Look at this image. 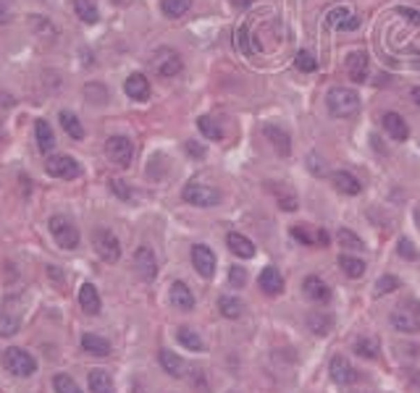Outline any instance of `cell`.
<instances>
[{"mask_svg":"<svg viewBox=\"0 0 420 393\" xmlns=\"http://www.w3.org/2000/svg\"><path fill=\"white\" fill-rule=\"evenodd\" d=\"M292 236L297 238V241H302V244H312V241H315V238L308 234V228H305V226H294V228H292Z\"/></svg>","mask_w":420,"mask_h":393,"instance_id":"cell-48","label":"cell"},{"mask_svg":"<svg viewBox=\"0 0 420 393\" xmlns=\"http://www.w3.org/2000/svg\"><path fill=\"white\" fill-rule=\"evenodd\" d=\"M176 338H179V344L184 346V349H190V351H203L205 344H203V338L194 333L192 328H179V333H176Z\"/></svg>","mask_w":420,"mask_h":393,"instance_id":"cell-32","label":"cell"},{"mask_svg":"<svg viewBox=\"0 0 420 393\" xmlns=\"http://www.w3.org/2000/svg\"><path fill=\"white\" fill-rule=\"evenodd\" d=\"M187 152L192 157H205V147L203 144H197V142H187Z\"/></svg>","mask_w":420,"mask_h":393,"instance_id":"cell-51","label":"cell"},{"mask_svg":"<svg viewBox=\"0 0 420 393\" xmlns=\"http://www.w3.org/2000/svg\"><path fill=\"white\" fill-rule=\"evenodd\" d=\"M347 19H349V11L339 6V8H334V11H328V16H326V24H328V26H342Z\"/></svg>","mask_w":420,"mask_h":393,"instance_id":"cell-43","label":"cell"},{"mask_svg":"<svg viewBox=\"0 0 420 393\" xmlns=\"http://www.w3.org/2000/svg\"><path fill=\"white\" fill-rule=\"evenodd\" d=\"M228 281H231V283H234V286H244V283H247V270H244V268H237V265H234V268H231V270H228Z\"/></svg>","mask_w":420,"mask_h":393,"instance_id":"cell-45","label":"cell"},{"mask_svg":"<svg viewBox=\"0 0 420 393\" xmlns=\"http://www.w3.org/2000/svg\"><path fill=\"white\" fill-rule=\"evenodd\" d=\"M84 97L90 100V103H95V105H100V103H106L108 100V89L103 87V84H87V89H84Z\"/></svg>","mask_w":420,"mask_h":393,"instance_id":"cell-40","label":"cell"},{"mask_svg":"<svg viewBox=\"0 0 420 393\" xmlns=\"http://www.w3.org/2000/svg\"><path fill=\"white\" fill-rule=\"evenodd\" d=\"M412 100H415V103L420 105V87H418V89H412Z\"/></svg>","mask_w":420,"mask_h":393,"instance_id":"cell-55","label":"cell"},{"mask_svg":"<svg viewBox=\"0 0 420 393\" xmlns=\"http://www.w3.org/2000/svg\"><path fill=\"white\" fill-rule=\"evenodd\" d=\"M82 349L95 354V357H106L110 351V344L103 338V335H95V333H84L82 335Z\"/></svg>","mask_w":420,"mask_h":393,"instance_id":"cell-26","label":"cell"},{"mask_svg":"<svg viewBox=\"0 0 420 393\" xmlns=\"http://www.w3.org/2000/svg\"><path fill=\"white\" fill-rule=\"evenodd\" d=\"M336 238H339V244H342V250L347 252H362L365 250V244H362V238L355 234V231H349V228H342L339 234H336Z\"/></svg>","mask_w":420,"mask_h":393,"instance_id":"cell-33","label":"cell"},{"mask_svg":"<svg viewBox=\"0 0 420 393\" xmlns=\"http://www.w3.org/2000/svg\"><path fill=\"white\" fill-rule=\"evenodd\" d=\"M110 189H113V194H116V197H121V200H132V191H129V186H126L124 181L113 179V181H110Z\"/></svg>","mask_w":420,"mask_h":393,"instance_id":"cell-46","label":"cell"},{"mask_svg":"<svg viewBox=\"0 0 420 393\" xmlns=\"http://www.w3.org/2000/svg\"><path fill=\"white\" fill-rule=\"evenodd\" d=\"M150 66H153V71H156L158 76H163V79H171V76L181 73V69H184L181 55L176 53V50H171V48L156 50V53L150 55Z\"/></svg>","mask_w":420,"mask_h":393,"instance_id":"cell-4","label":"cell"},{"mask_svg":"<svg viewBox=\"0 0 420 393\" xmlns=\"http://www.w3.org/2000/svg\"><path fill=\"white\" fill-rule=\"evenodd\" d=\"M192 265L203 278H213L216 275V254L205 244H194L192 247Z\"/></svg>","mask_w":420,"mask_h":393,"instance_id":"cell-10","label":"cell"},{"mask_svg":"<svg viewBox=\"0 0 420 393\" xmlns=\"http://www.w3.org/2000/svg\"><path fill=\"white\" fill-rule=\"evenodd\" d=\"M326 107L334 119H349L360 110V97L355 89L349 87H334L328 95H326Z\"/></svg>","mask_w":420,"mask_h":393,"instance_id":"cell-1","label":"cell"},{"mask_svg":"<svg viewBox=\"0 0 420 393\" xmlns=\"http://www.w3.org/2000/svg\"><path fill=\"white\" fill-rule=\"evenodd\" d=\"M92 247H95L97 257L106 262H119L121 260V244L116 234L108 231V228H95L92 234Z\"/></svg>","mask_w":420,"mask_h":393,"instance_id":"cell-5","label":"cell"},{"mask_svg":"<svg viewBox=\"0 0 420 393\" xmlns=\"http://www.w3.org/2000/svg\"><path fill=\"white\" fill-rule=\"evenodd\" d=\"M399 257H405V260H410V262L420 260L418 250H415V244H412L410 238H399Z\"/></svg>","mask_w":420,"mask_h":393,"instance_id":"cell-42","label":"cell"},{"mask_svg":"<svg viewBox=\"0 0 420 393\" xmlns=\"http://www.w3.org/2000/svg\"><path fill=\"white\" fill-rule=\"evenodd\" d=\"M378 338L376 335H362L360 341H355V351L365 359H376L378 357Z\"/></svg>","mask_w":420,"mask_h":393,"instance_id":"cell-34","label":"cell"},{"mask_svg":"<svg viewBox=\"0 0 420 393\" xmlns=\"http://www.w3.org/2000/svg\"><path fill=\"white\" fill-rule=\"evenodd\" d=\"M265 137L271 139V144L276 147L278 155H289L292 152V139H289V134L281 126H265Z\"/></svg>","mask_w":420,"mask_h":393,"instance_id":"cell-23","label":"cell"},{"mask_svg":"<svg viewBox=\"0 0 420 393\" xmlns=\"http://www.w3.org/2000/svg\"><path fill=\"white\" fill-rule=\"evenodd\" d=\"M181 197H184V202L197 204V207H213V204L221 202L218 189L208 186V184H200V181H190L184 186V191H181Z\"/></svg>","mask_w":420,"mask_h":393,"instance_id":"cell-7","label":"cell"},{"mask_svg":"<svg viewBox=\"0 0 420 393\" xmlns=\"http://www.w3.org/2000/svg\"><path fill=\"white\" fill-rule=\"evenodd\" d=\"M35 137H37V147H40V152H53V147H56V134L50 129L48 121H37L35 123Z\"/></svg>","mask_w":420,"mask_h":393,"instance_id":"cell-22","label":"cell"},{"mask_svg":"<svg viewBox=\"0 0 420 393\" xmlns=\"http://www.w3.org/2000/svg\"><path fill=\"white\" fill-rule=\"evenodd\" d=\"M226 244H228V250L234 252L237 257H242V260H250L252 254H255V244H252L250 238L247 236H242V234H228L226 236Z\"/></svg>","mask_w":420,"mask_h":393,"instance_id":"cell-21","label":"cell"},{"mask_svg":"<svg viewBox=\"0 0 420 393\" xmlns=\"http://www.w3.org/2000/svg\"><path fill=\"white\" fill-rule=\"evenodd\" d=\"M113 3H124V0H113Z\"/></svg>","mask_w":420,"mask_h":393,"instance_id":"cell-56","label":"cell"},{"mask_svg":"<svg viewBox=\"0 0 420 393\" xmlns=\"http://www.w3.org/2000/svg\"><path fill=\"white\" fill-rule=\"evenodd\" d=\"M231 6H234V8H240V11H247V8L252 6V0H231Z\"/></svg>","mask_w":420,"mask_h":393,"instance_id":"cell-52","label":"cell"},{"mask_svg":"<svg viewBox=\"0 0 420 393\" xmlns=\"http://www.w3.org/2000/svg\"><path fill=\"white\" fill-rule=\"evenodd\" d=\"M218 307H221V315L228 317V320H240L242 312H244V304L237 297H221L218 299Z\"/></svg>","mask_w":420,"mask_h":393,"instance_id":"cell-29","label":"cell"},{"mask_svg":"<svg viewBox=\"0 0 420 393\" xmlns=\"http://www.w3.org/2000/svg\"><path fill=\"white\" fill-rule=\"evenodd\" d=\"M392 325H394L399 333H415V331H420V315L410 310H405V307H399V310L392 312Z\"/></svg>","mask_w":420,"mask_h":393,"instance_id":"cell-14","label":"cell"},{"mask_svg":"<svg viewBox=\"0 0 420 393\" xmlns=\"http://www.w3.org/2000/svg\"><path fill=\"white\" fill-rule=\"evenodd\" d=\"M305 294H308V299H312V302H328V299H331V288H328V283H324L318 275H308V278H305Z\"/></svg>","mask_w":420,"mask_h":393,"instance_id":"cell-20","label":"cell"},{"mask_svg":"<svg viewBox=\"0 0 420 393\" xmlns=\"http://www.w3.org/2000/svg\"><path fill=\"white\" fill-rule=\"evenodd\" d=\"M106 152H108V157L116 163V166L126 168V166H132L134 144H132V139H126V137L116 134V137H110L108 142H106Z\"/></svg>","mask_w":420,"mask_h":393,"instance_id":"cell-8","label":"cell"},{"mask_svg":"<svg viewBox=\"0 0 420 393\" xmlns=\"http://www.w3.org/2000/svg\"><path fill=\"white\" fill-rule=\"evenodd\" d=\"M315 241H321V244H324V247H326V244H328V234H326L324 228H321V231H318V234H315Z\"/></svg>","mask_w":420,"mask_h":393,"instance_id":"cell-54","label":"cell"},{"mask_svg":"<svg viewBox=\"0 0 420 393\" xmlns=\"http://www.w3.org/2000/svg\"><path fill=\"white\" fill-rule=\"evenodd\" d=\"M234 42L240 45V50L244 55H252V48H250V40H247V26H240L237 32H234Z\"/></svg>","mask_w":420,"mask_h":393,"instance_id":"cell-44","label":"cell"},{"mask_svg":"<svg viewBox=\"0 0 420 393\" xmlns=\"http://www.w3.org/2000/svg\"><path fill=\"white\" fill-rule=\"evenodd\" d=\"M11 8H8V3H6V0H0V26L3 24H8V21H11Z\"/></svg>","mask_w":420,"mask_h":393,"instance_id":"cell-49","label":"cell"},{"mask_svg":"<svg viewBox=\"0 0 420 393\" xmlns=\"http://www.w3.org/2000/svg\"><path fill=\"white\" fill-rule=\"evenodd\" d=\"M328 372H331L334 383H339V385H349V383H355V378H358L355 367H352V365H349V359H344V357H334V359H331V365H328Z\"/></svg>","mask_w":420,"mask_h":393,"instance_id":"cell-13","label":"cell"},{"mask_svg":"<svg viewBox=\"0 0 420 393\" xmlns=\"http://www.w3.org/2000/svg\"><path fill=\"white\" fill-rule=\"evenodd\" d=\"M339 268L349 275V278H360L365 273V262L352 257V254H339Z\"/></svg>","mask_w":420,"mask_h":393,"instance_id":"cell-31","label":"cell"},{"mask_svg":"<svg viewBox=\"0 0 420 393\" xmlns=\"http://www.w3.org/2000/svg\"><path fill=\"white\" fill-rule=\"evenodd\" d=\"M87 383H90V391L92 393H116L113 381H110V375L106 369H90Z\"/></svg>","mask_w":420,"mask_h":393,"instance_id":"cell-24","label":"cell"},{"mask_svg":"<svg viewBox=\"0 0 420 393\" xmlns=\"http://www.w3.org/2000/svg\"><path fill=\"white\" fill-rule=\"evenodd\" d=\"M53 388L56 393H82V388L74 383L72 375H66V372H58L56 378H53Z\"/></svg>","mask_w":420,"mask_h":393,"instance_id":"cell-38","label":"cell"},{"mask_svg":"<svg viewBox=\"0 0 420 393\" xmlns=\"http://www.w3.org/2000/svg\"><path fill=\"white\" fill-rule=\"evenodd\" d=\"M22 328V317L13 315V312H0V335L3 338H11V335L19 333Z\"/></svg>","mask_w":420,"mask_h":393,"instance_id":"cell-30","label":"cell"},{"mask_svg":"<svg viewBox=\"0 0 420 393\" xmlns=\"http://www.w3.org/2000/svg\"><path fill=\"white\" fill-rule=\"evenodd\" d=\"M124 92H126V97L137 100V103H144V100L150 97V82H147V76H144V73H132V76H126Z\"/></svg>","mask_w":420,"mask_h":393,"instance_id":"cell-12","label":"cell"},{"mask_svg":"<svg viewBox=\"0 0 420 393\" xmlns=\"http://www.w3.org/2000/svg\"><path fill=\"white\" fill-rule=\"evenodd\" d=\"M190 6H192V0H160V8L166 13L168 19H179L184 13L190 11Z\"/></svg>","mask_w":420,"mask_h":393,"instance_id":"cell-35","label":"cell"},{"mask_svg":"<svg viewBox=\"0 0 420 393\" xmlns=\"http://www.w3.org/2000/svg\"><path fill=\"white\" fill-rule=\"evenodd\" d=\"M396 288H399V281H396L394 275H384V278L376 281V294H378V297H381V294H392Z\"/></svg>","mask_w":420,"mask_h":393,"instance_id":"cell-41","label":"cell"},{"mask_svg":"<svg viewBox=\"0 0 420 393\" xmlns=\"http://www.w3.org/2000/svg\"><path fill=\"white\" fill-rule=\"evenodd\" d=\"M45 171H48L53 179H60V181H74L82 176V166H79L72 155H50L48 160H45Z\"/></svg>","mask_w":420,"mask_h":393,"instance_id":"cell-6","label":"cell"},{"mask_svg":"<svg viewBox=\"0 0 420 393\" xmlns=\"http://www.w3.org/2000/svg\"><path fill=\"white\" fill-rule=\"evenodd\" d=\"M358 21H360V19H355V16H349L347 21L342 24V29H358Z\"/></svg>","mask_w":420,"mask_h":393,"instance_id":"cell-53","label":"cell"},{"mask_svg":"<svg viewBox=\"0 0 420 393\" xmlns=\"http://www.w3.org/2000/svg\"><path fill=\"white\" fill-rule=\"evenodd\" d=\"M134 270L140 273V278L142 281H156L158 275V260L156 254H153V250L150 247H140V250L134 252Z\"/></svg>","mask_w":420,"mask_h":393,"instance_id":"cell-9","label":"cell"},{"mask_svg":"<svg viewBox=\"0 0 420 393\" xmlns=\"http://www.w3.org/2000/svg\"><path fill=\"white\" fill-rule=\"evenodd\" d=\"M384 131L392 137V139H396V142H405L410 137V129L408 123H405V119L399 116V113H384Z\"/></svg>","mask_w":420,"mask_h":393,"instance_id":"cell-15","label":"cell"},{"mask_svg":"<svg viewBox=\"0 0 420 393\" xmlns=\"http://www.w3.org/2000/svg\"><path fill=\"white\" fill-rule=\"evenodd\" d=\"M60 126H63V131L72 137V139H84V126H82V121L74 116L72 110H60Z\"/></svg>","mask_w":420,"mask_h":393,"instance_id":"cell-27","label":"cell"},{"mask_svg":"<svg viewBox=\"0 0 420 393\" xmlns=\"http://www.w3.org/2000/svg\"><path fill=\"white\" fill-rule=\"evenodd\" d=\"M347 73L352 82L362 84L368 79V53L365 50H355L347 55Z\"/></svg>","mask_w":420,"mask_h":393,"instance_id":"cell-11","label":"cell"},{"mask_svg":"<svg viewBox=\"0 0 420 393\" xmlns=\"http://www.w3.org/2000/svg\"><path fill=\"white\" fill-rule=\"evenodd\" d=\"M258 283H260V288L268 297H276V294L284 291V278H281V273H278L276 268H265L263 273H260V278H258Z\"/></svg>","mask_w":420,"mask_h":393,"instance_id":"cell-18","label":"cell"},{"mask_svg":"<svg viewBox=\"0 0 420 393\" xmlns=\"http://www.w3.org/2000/svg\"><path fill=\"white\" fill-rule=\"evenodd\" d=\"M48 228H50V236L56 238V244H58L60 250H76V247H79V231H76V226H74L69 218L53 215Z\"/></svg>","mask_w":420,"mask_h":393,"instance_id":"cell-3","label":"cell"},{"mask_svg":"<svg viewBox=\"0 0 420 393\" xmlns=\"http://www.w3.org/2000/svg\"><path fill=\"white\" fill-rule=\"evenodd\" d=\"M399 16H405L410 24H420V13L412 11V8H399Z\"/></svg>","mask_w":420,"mask_h":393,"instance_id":"cell-50","label":"cell"},{"mask_svg":"<svg viewBox=\"0 0 420 393\" xmlns=\"http://www.w3.org/2000/svg\"><path fill=\"white\" fill-rule=\"evenodd\" d=\"M331 181H334L336 191H342V194H347V197H355V194H360V181L355 179L349 171H336L334 176H331Z\"/></svg>","mask_w":420,"mask_h":393,"instance_id":"cell-19","label":"cell"},{"mask_svg":"<svg viewBox=\"0 0 420 393\" xmlns=\"http://www.w3.org/2000/svg\"><path fill=\"white\" fill-rule=\"evenodd\" d=\"M171 304H174L176 310H184V312L192 310L194 294L190 291L187 283H181V281H174V283H171Z\"/></svg>","mask_w":420,"mask_h":393,"instance_id":"cell-16","label":"cell"},{"mask_svg":"<svg viewBox=\"0 0 420 393\" xmlns=\"http://www.w3.org/2000/svg\"><path fill=\"white\" fill-rule=\"evenodd\" d=\"M3 367L8 369L13 378H29V375L37 372V362L29 351L19 349V346H11V349L3 351Z\"/></svg>","mask_w":420,"mask_h":393,"instance_id":"cell-2","label":"cell"},{"mask_svg":"<svg viewBox=\"0 0 420 393\" xmlns=\"http://www.w3.org/2000/svg\"><path fill=\"white\" fill-rule=\"evenodd\" d=\"M158 359H160V365H163V369H166L171 378H181V375L187 372V365L181 362V357H176V354H174V351H168V349H163Z\"/></svg>","mask_w":420,"mask_h":393,"instance_id":"cell-25","label":"cell"},{"mask_svg":"<svg viewBox=\"0 0 420 393\" xmlns=\"http://www.w3.org/2000/svg\"><path fill=\"white\" fill-rule=\"evenodd\" d=\"M197 129H200V134H203V137H208L210 142H218V139L224 137V131L218 129L216 121L208 119V116H200V119H197Z\"/></svg>","mask_w":420,"mask_h":393,"instance_id":"cell-37","label":"cell"},{"mask_svg":"<svg viewBox=\"0 0 420 393\" xmlns=\"http://www.w3.org/2000/svg\"><path fill=\"white\" fill-rule=\"evenodd\" d=\"M278 204H281L287 213H294V210H297V200H294V194H278Z\"/></svg>","mask_w":420,"mask_h":393,"instance_id":"cell-47","label":"cell"},{"mask_svg":"<svg viewBox=\"0 0 420 393\" xmlns=\"http://www.w3.org/2000/svg\"><path fill=\"white\" fill-rule=\"evenodd\" d=\"M79 307L84 310V315H100L103 302H100V294L92 283H82V288H79Z\"/></svg>","mask_w":420,"mask_h":393,"instance_id":"cell-17","label":"cell"},{"mask_svg":"<svg viewBox=\"0 0 420 393\" xmlns=\"http://www.w3.org/2000/svg\"><path fill=\"white\" fill-rule=\"evenodd\" d=\"M74 11H76V16L82 19L84 24H97V19H100L95 0H74Z\"/></svg>","mask_w":420,"mask_h":393,"instance_id":"cell-28","label":"cell"},{"mask_svg":"<svg viewBox=\"0 0 420 393\" xmlns=\"http://www.w3.org/2000/svg\"><path fill=\"white\" fill-rule=\"evenodd\" d=\"M294 66L305 73H312L318 69V60H315V55H312L310 50H300V53L294 55Z\"/></svg>","mask_w":420,"mask_h":393,"instance_id":"cell-39","label":"cell"},{"mask_svg":"<svg viewBox=\"0 0 420 393\" xmlns=\"http://www.w3.org/2000/svg\"><path fill=\"white\" fill-rule=\"evenodd\" d=\"M308 328L315 335H326L334 328V320H331V315H308Z\"/></svg>","mask_w":420,"mask_h":393,"instance_id":"cell-36","label":"cell"}]
</instances>
